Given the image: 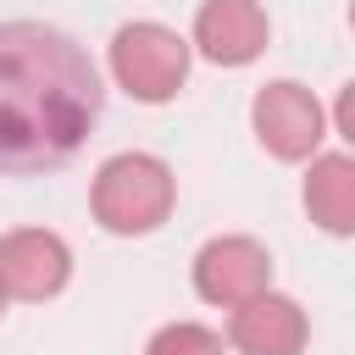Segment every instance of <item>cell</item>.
<instances>
[{
  "mask_svg": "<svg viewBox=\"0 0 355 355\" xmlns=\"http://www.w3.org/2000/svg\"><path fill=\"white\" fill-rule=\"evenodd\" d=\"M305 211L322 233H355V155H316L305 172Z\"/></svg>",
  "mask_w": 355,
  "mask_h": 355,
  "instance_id": "obj_9",
  "label": "cell"
},
{
  "mask_svg": "<svg viewBox=\"0 0 355 355\" xmlns=\"http://www.w3.org/2000/svg\"><path fill=\"white\" fill-rule=\"evenodd\" d=\"M250 122H255V139H261L277 161H311L316 144H322V128H327L322 100H316L305 83H294V78L266 83V89L255 94V105H250Z\"/></svg>",
  "mask_w": 355,
  "mask_h": 355,
  "instance_id": "obj_5",
  "label": "cell"
},
{
  "mask_svg": "<svg viewBox=\"0 0 355 355\" xmlns=\"http://www.w3.org/2000/svg\"><path fill=\"white\" fill-rule=\"evenodd\" d=\"M111 78L133 100L161 105L189 78V39H178L166 22H122L111 39Z\"/></svg>",
  "mask_w": 355,
  "mask_h": 355,
  "instance_id": "obj_3",
  "label": "cell"
},
{
  "mask_svg": "<svg viewBox=\"0 0 355 355\" xmlns=\"http://www.w3.org/2000/svg\"><path fill=\"white\" fill-rule=\"evenodd\" d=\"M144 355H222V333H211L200 322H166L144 344Z\"/></svg>",
  "mask_w": 355,
  "mask_h": 355,
  "instance_id": "obj_10",
  "label": "cell"
},
{
  "mask_svg": "<svg viewBox=\"0 0 355 355\" xmlns=\"http://www.w3.org/2000/svg\"><path fill=\"white\" fill-rule=\"evenodd\" d=\"M349 28H355V0H349Z\"/></svg>",
  "mask_w": 355,
  "mask_h": 355,
  "instance_id": "obj_13",
  "label": "cell"
},
{
  "mask_svg": "<svg viewBox=\"0 0 355 355\" xmlns=\"http://www.w3.org/2000/svg\"><path fill=\"white\" fill-rule=\"evenodd\" d=\"M105 105L78 39L44 22H0V172H50L83 150Z\"/></svg>",
  "mask_w": 355,
  "mask_h": 355,
  "instance_id": "obj_1",
  "label": "cell"
},
{
  "mask_svg": "<svg viewBox=\"0 0 355 355\" xmlns=\"http://www.w3.org/2000/svg\"><path fill=\"white\" fill-rule=\"evenodd\" d=\"M72 277V250L50 227L0 233V283L11 300H55Z\"/></svg>",
  "mask_w": 355,
  "mask_h": 355,
  "instance_id": "obj_6",
  "label": "cell"
},
{
  "mask_svg": "<svg viewBox=\"0 0 355 355\" xmlns=\"http://www.w3.org/2000/svg\"><path fill=\"white\" fill-rule=\"evenodd\" d=\"M227 338H233V349H239V355H300V349H305V338H311V322H305L300 300H288V294H272V288H266L261 300H250V305H239V311H233Z\"/></svg>",
  "mask_w": 355,
  "mask_h": 355,
  "instance_id": "obj_8",
  "label": "cell"
},
{
  "mask_svg": "<svg viewBox=\"0 0 355 355\" xmlns=\"http://www.w3.org/2000/svg\"><path fill=\"white\" fill-rule=\"evenodd\" d=\"M272 288V255L261 239L250 233H222L211 244H200L194 255V294L205 305H222V311H239L250 300H261Z\"/></svg>",
  "mask_w": 355,
  "mask_h": 355,
  "instance_id": "obj_4",
  "label": "cell"
},
{
  "mask_svg": "<svg viewBox=\"0 0 355 355\" xmlns=\"http://www.w3.org/2000/svg\"><path fill=\"white\" fill-rule=\"evenodd\" d=\"M172 200H178L172 166H166L161 155H144V150L111 155V161L94 172V189H89L94 222H100L105 233H122V239L155 233V227L172 216Z\"/></svg>",
  "mask_w": 355,
  "mask_h": 355,
  "instance_id": "obj_2",
  "label": "cell"
},
{
  "mask_svg": "<svg viewBox=\"0 0 355 355\" xmlns=\"http://www.w3.org/2000/svg\"><path fill=\"white\" fill-rule=\"evenodd\" d=\"M6 300H11V294H6V283H0V311H6Z\"/></svg>",
  "mask_w": 355,
  "mask_h": 355,
  "instance_id": "obj_12",
  "label": "cell"
},
{
  "mask_svg": "<svg viewBox=\"0 0 355 355\" xmlns=\"http://www.w3.org/2000/svg\"><path fill=\"white\" fill-rule=\"evenodd\" d=\"M333 122H338V133L355 144V83L338 89V100H333Z\"/></svg>",
  "mask_w": 355,
  "mask_h": 355,
  "instance_id": "obj_11",
  "label": "cell"
},
{
  "mask_svg": "<svg viewBox=\"0 0 355 355\" xmlns=\"http://www.w3.org/2000/svg\"><path fill=\"white\" fill-rule=\"evenodd\" d=\"M266 33L261 0H205L194 11V50L216 67H250L266 50Z\"/></svg>",
  "mask_w": 355,
  "mask_h": 355,
  "instance_id": "obj_7",
  "label": "cell"
}]
</instances>
